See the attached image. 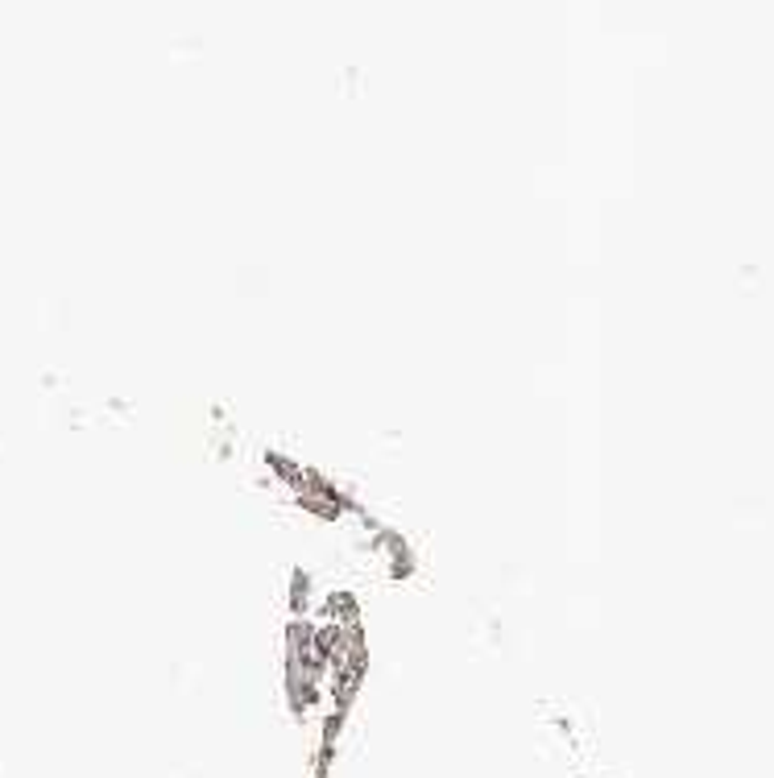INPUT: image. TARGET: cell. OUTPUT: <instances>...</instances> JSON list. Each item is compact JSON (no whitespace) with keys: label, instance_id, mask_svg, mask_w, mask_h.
<instances>
[{"label":"cell","instance_id":"2","mask_svg":"<svg viewBox=\"0 0 774 778\" xmlns=\"http://www.w3.org/2000/svg\"><path fill=\"white\" fill-rule=\"evenodd\" d=\"M307 601H311V575L303 572V568H294V575H291V609L303 617Z\"/></svg>","mask_w":774,"mask_h":778},{"label":"cell","instance_id":"1","mask_svg":"<svg viewBox=\"0 0 774 778\" xmlns=\"http://www.w3.org/2000/svg\"><path fill=\"white\" fill-rule=\"evenodd\" d=\"M311 650H315V621L294 617L286 626V654H311Z\"/></svg>","mask_w":774,"mask_h":778},{"label":"cell","instance_id":"3","mask_svg":"<svg viewBox=\"0 0 774 778\" xmlns=\"http://www.w3.org/2000/svg\"><path fill=\"white\" fill-rule=\"evenodd\" d=\"M265 460H270V469H274V472H278V476H282V481H286V485H298V472H303V469H298V464H294V460H286V455H278V452H270V455H265Z\"/></svg>","mask_w":774,"mask_h":778}]
</instances>
